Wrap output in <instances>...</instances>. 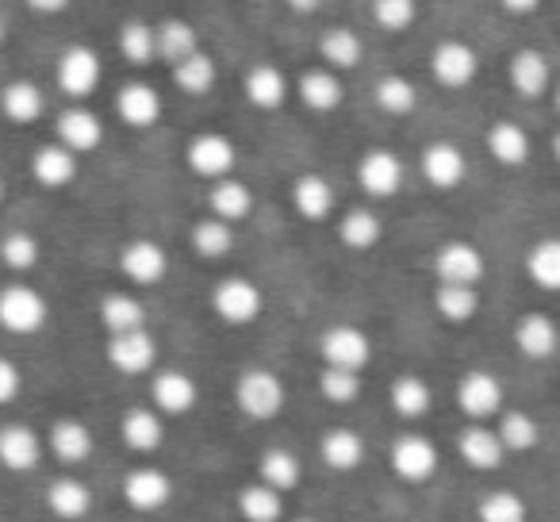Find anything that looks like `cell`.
Instances as JSON below:
<instances>
[{"instance_id": "50", "label": "cell", "mask_w": 560, "mask_h": 522, "mask_svg": "<svg viewBox=\"0 0 560 522\" xmlns=\"http://www.w3.org/2000/svg\"><path fill=\"white\" fill-rule=\"evenodd\" d=\"M319 392L327 404H353L361 396V373H346V369L323 366L319 373Z\"/></svg>"}, {"instance_id": "53", "label": "cell", "mask_w": 560, "mask_h": 522, "mask_svg": "<svg viewBox=\"0 0 560 522\" xmlns=\"http://www.w3.org/2000/svg\"><path fill=\"white\" fill-rule=\"evenodd\" d=\"M503 9H511L514 16H526V12H537V0H506Z\"/></svg>"}, {"instance_id": "9", "label": "cell", "mask_w": 560, "mask_h": 522, "mask_svg": "<svg viewBox=\"0 0 560 522\" xmlns=\"http://www.w3.org/2000/svg\"><path fill=\"white\" fill-rule=\"evenodd\" d=\"M392 473L404 484H427L438 473V450L430 438L422 434H404L392 445Z\"/></svg>"}, {"instance_id": "59", "label": "cell", "mask_w": 560, "mask_h": 522, "mask_svg": "<svg viewBox=\"0 0 560 522\" xmlns=\"http://www.w3.org/2000/svg\"><path fill=\"white\" fill-rule=\"evenodd\" d=\"M292 522H315V519H292Z\"/></svg>"}, {"instance_id": "58", "label": "cell", "mask_w": 560, "mask_h": 522, "mask_svg": "<svg viewBox=\"0 0 560 522\" xmlns=\"http://www.w3.org/2000/svg\"><path fill=\"white\" fill-rule=\"evenodd\" d=\"M0 200H4V177H0Z\"/></svg>"}, {"instance_id": "7", "label": "cell", "mask_w": 560, "mask_h": 522, "mask_svg": "<svg viewBox=\"0 0 560 522\" xmlns=\"http://www.w3.org/2000/svg\"><path fill=\"white\" fill-rule=\"evenodd\" d=\"M457 407L472 422L495 419V415H503V384L491 373H483V369H472L457 384Z\"/></svg>"}, {"instance_id": "44", "label": "cell", "mask_w": 560, "mask_h": 522, "mask_svg": "<svg viewBox=\"0 0 560 522\" xmlns=\"http://www.w3.org/2000/svg\"><path fill=\"white\" fill-rule=\"evenodd\" d=\"M373 96H376V108L388 112V116H411L415 104H419V89L407 78H399V73H388V78L376 81Z\"/></svg>"}, {"instance_id": "35", "label": "cell", "mask_w": 560, "mask_h": 522, "mask_svg": "<svg viewBox=\"0 0 560 522\" xmlns=\"http://www.w3.org/2000/svg\"><path fill=\"white\" fill-rule=\"evenodd\" d=\"M488 154L499 165H506V170H518L529 158V135L518 124H511V119H499L488 131Z\"/></svg>"}, {"instance_id": "40", "label": "cell", "mask_w": 560, "mask_h": 522, "mask_svg": "<svg viewBox=\"0 0 560 522\" xmlns=\"http://www.w3.org/2000/svg\"><path fill=\"white\" fill-rule=\"evenodd\" d=\"M526 274L534 277L537 289L560 292V239H541L529 246Z\"/></svg>"}, {"instance_id": "42", "label": "cell", "mask_w": 560, "mask_h": 522, "mask_svg": "<svg viewBox=\"0 0 560 522\" xmlns=\"http://www.w3.org/2000/svg\"><path fill=\"white\" fill-rule=\"evenodd\" d=\"M238 514L246 522H280L284 519V499H280V491L265 488L261 480L246 484L238 491Z\"/></svg>"}, {"instance_id": "38", "label": "cell", "mask_w": 560, "mask_h": 522, "mask_svg": "<svg viewBox=\"0 0 560 522\" xmlns=\"http://www.w3.org/2000/svg\"><path fill=\"white\" fill-rule=\"evenodd\" d=\"M319 55H323V62L330 66V73L358 70L361 58H365V43H361V35L350 32V27H330L319 39Z\"/></svg>"}, {"instance_id": "55", "label": "cell", "mask_w": 560, "mask_h": 522, "mask_svg": "<svg viewBox=\"0 0 560 522\" xmlns=\"http://www.w3.org/2000/svg\"><path fill=\"white\" fill-rule=\"evenodd\" d=\"M552 158H557V162H560V131L552 135Z\"/></svg>"}, {"instance_id": "3", "label": "cell", "mask_w": 560, "mask_h": 522, "mask_svg": "<svg viewBox=\"0 0 560 522\" xmlns=\"http://www.w3.org/2000/svg\"><path fill=\"white\" fill-rule=\"evenodd\" d=\"M434 274L438 285H457V289H476L488 274L480 246H472L468 239H450L438 246L434 254Z\"/></svg>"}, {"instance_id": "16", "label": "cell", "mask_w": 560, "mask_h": 522, "mask_svg": "<svg viewBox=\"0 0 560 522\" xmlns=\"http://www.w3.org/2000/svg\"><path fill=\"white\" fill-rule=\"evenodd\" d=\"M124 499L131 511H162L173 499V480L162 473V468H131L124 476Z\"/></svg>"}, {"instance_id": "15", "label": "cell", "mask_w": 560, "mask_h": 522, "mask_svg": "<svg viewBox=\"0 0 560 522\" xmlns=\"http://www.w3.org/2000/svg\"><path fill=\"white\" fill-rule=\"evenodd\" d=\"M150 399H154L158 415L177 419V415L192 411L196 399H200V388H196L192 376L180 373V369H162V373L154 376V384H150Z\"/></svg>"}, {"instance_id": "6", "label": "cell", "mask_w": 560, "mask_h": 522, "mask_svg": "<svg viewBox=\"0 0 560 522\" xmlns=\"http://www.w3.org/2000/svg\"><path fill=\"white\" fill-rule=\"evenodd\" d=\"M185 162H188V170H192L196 177L223 181V177H231L234 162H238V150H234V142L226 139V135L203 131V135H196V139L188 142Z\"/></svg>"}, {"instance_id": "52", "label": "cell", "mask_w": 560, "mask_h": 522, "mask_svg": "<svg viewBox=\"0 0 560 522\" xmlns=\"http://www.w3.org/2000/svg\"><path fill=\"white\" fill-rule=\"evenodd\" d=\"M20 388H24V376H20V366L9 358H0V407L12 404V399L20 396Z\"/></svg>"}, {"instance_id": "34", "label": "cell", "mask_w": 560, "mask_h": 522, "mask_svg": "<svg viewBox=\"0 0 560 522\" xmlns=\"http://www.w3.org/2000/svg\"><path fill=\"white\" fill-rule=\"evenodd\" d=\"M257 476H261L265 488L272 491H292L300 480H304V468H300V457L289 450H280V445H272V450H265L261 457H257Z\"/></svg>"}, {"instance_id": "57", "label": "cell", "mask_w": 560, "mask_h": 522, "mask_svg": "<svg viewBox=\"0 0 560 522\" xmlns=\"http://www.w3.org/2000/svg\"><path fill=\"white\" fill-rule=\"evenodd\" d=\"M0 43H4V16H0Z\"/></svg>"}, {"instance_id": "18", "label": "cell", "mask_w": 560, "mask_h": 522, "mask_svg": "<svg viewBox=\"0 0 560 522\" xmlns=\"http://www.w3.org/2000/svg\"><path fill=\"white\" fill-rule=\"evenodd\" d=\"M58 147H66L70 154H89V150H96L104 142V124L96 119V112L81 108V104H73V108H66L62 116H58Z\"/></svg>"}, {"instance_id": "13", "label": "cell", "mask_w": 560, "mask_h": 522, "mask_svg": "<svg viewBox=\"0 0 560 522\" xmlns=\"http://www.w3.org/2000/svg\"><path fill=\"white\" fill-rule=\"evenodd\" d=\"M158 361V343L150 330H131V335H112L108 338V366L124 376L150 373Z\"/></svg>"}, {"instance_id": "37", "label": "cell", "mask_w": 560, "mask_h": 522, "mask_svg": "<svg viewBox=\"0 0 560 522\" xmlns=\"http://www.w3.org/2000/svg\"><path fill=\"white\" fill-rule=\"evenodd\" d=\"M388 404L399 419H422V415L430 411V404H434V392H430V384L422 381L419 373H404L392 384Z\"/></svg>"}, {"instance_id": "45", "label": "cell", "mask_w": 560, "mask_h": 522, "mask_svg": "<svg viewBox=\"0 0 560 522\" xmlns=\"http://www.w3.org/2000/svg\"><path fill=\"white\" fill-rule=\"evenodd\" d=\"M434 312L442 315L445 323H468L476 312H480V292L476 289H457V285H438L434 292Z\"/></svg>"}, {"instance_id": "28", "label": "cell", "mask_w": 560, "mask_h": 522, "mask_svg": "<svg viewBox=\"0 0 560 522\" xmlns=\"http://www.w3.org/2000/svg\"><path fill=\"white\" fill-rule=\"evenodd\" d=\"M119 438L127 442V450L135 453H154L165 438V422L154 407H131L119 422Z\"/></svg>"}, {"instance_id": "4", "label": "cell", "mask_w": 560, "mask_h": 522, "mask_svg": "<svg viewBox=\"0 0 560 522\" xmlns=\"http://www.w3.org/2000/svg\"><path fill=\"white\" fill-rule=\"evenodd\" d=\"M211 312H215L226 327H249V323L265 312V297L246 277H226V281H219L215 292H211Z\"/></svg>"}, {"instance_id": "51", "label": "cell", "mask_w": 560, "mask_h": 522, "mask_svg": "<svg viewBox=\"0 0 560 522\" xmlns=\"http://www.w3.org/2000/svg\"><path fill=\"white\" fill-rule=\"evenodd\" d=\"M415 16H419L415 0H376L373 4V20L384 32H404V27L415 24Z\"/></svg>"}, {"instance_id": "29", "label": "cell", "mask_w": 560, "mask_h": 522, "mask_svg": "<svg viewBox=\"0 0 560 522\" xmlns=\"http://www.w3.org/2000/svg\"><path fill=\"white\" fill-rule=\"evenodd\" d=\"M47 445L58 461L81 465V461H89V453H93V430L81 419H58L47 434Z\"/></svg>"}, {"instance_id": "24", "label": "cell", "mask_w": 560, "mask_h": 522, "mask_svg": "<svg viewBox=\"0 0 560 522\" xmlns=\"http://www.w3.org/2000/svg\"><path fill=\"white\" fill-rule=\"evenodd\" d=\"M208 204H211V219L234 227V223H242L249 211H254V193H249L246 181L223 177V181H215V185H211Z\"/></svg>"}, {"instance_id": "46", "label": "cell", "mask_w": 560, "mask_h": 522, "mask_svg": "<svg viewBox=\"0 0 560 522\" xmlns=\"http://www.w3.org/2000/svg\"><path fill=\"white\" fill-rule=\"evenodd\" d=\"M192 250L200 257H208V262H215V257H226L234 250V227L219 223V219H200V223L192 227Z\"/></svg>"}, {"instance_id": "8", "label": "cell", "mask_w": 560, "mask_h": 522, "mask_svg": "<svg viewBox=\"0 0 560 522\" xmlns=\"http://www.w3.org/2000/svg\"><path fill=\"white\" fill-rule=\"evenodd\" d=\"M430 73H434V81L442 89H465V85H472L476 73H480V58H476V50L468 47V43L450 39V43H442V47H434V55H430Z\"/></svg>"}, {"instance_id": "30", "label": "cell", "mask_w": 560, "mask_h": 522, "mask_svg": "<svg viewBox=\"0 0 560 522\" xmlns=\"http://www.w3.org/2000/svg\"><path fill=\"white\" fill-rule=\"evenodd\" d=\"M101 323L108 335H131V330H147V308L135 300L131 292H108L101 300Z\"/></svg>"}, {"instance_id": "47", "label": "cell", "mask_w": 560, "mask_h": 522, "mask_svg": "<svg viewBox=\"0 0 560 522\" xmlns=\"http://www.w3.org/2000/svg\"><path fill=\"white\" fill-rule=\"evenodd\" d=\"M39 239L27 231H9L4 239H0V262L9 269H16V274H27V269L39 266Z\"/></svg>"}, {"instance_id": "39", "label": "cell", "mask_w": 560, "mask_h": 522, "mask_svg": "<svg viewBox=\"0 0 560 522\" xmlns=\"http://www.w3.org/2000/svg\"><path fill=\"white\" fill-rule=\"evenodd\" d=\"M381 234H384L381 216L369 208H350L342 219H338V239H342V246H350V250H373L376 242H381Z\"/></svg>"}, {"instance_id": "19", "label": "cell", "mask_w": 560, "mask_h": 522, "mask_svg": "<svg viewBox=\"0 0 560 522\" xmlns=\"http://www.w3.org/2000/svg\"><path fill=\"white\" fill-rule=\"evenodd\" d=\"M116 112L127 127L142 131V127H154L162 119V93L147 81H127L116 96Z\"/></svg>"}, {"instance_id": "48", "label": "cell", "mask_w": 560, "mask_h": 522, "mask_svg": "<svg viewBox=\"0 0 560 522\" xmlns=\"http://www.w3.org/2000/svg\"><path fill=\"white\" fill-rule=\"evenodd\" d=\"M119 50L131 66H147L158 58V47H154V27L142 24V20H127L119 27Z\"/></svg>"}, {"instance_id": "25", "label": "cell", "mask_w": 560, "mask_h": 522, "mask_svg": "<svg viewBox=\"0 0 560 522\" xmlns=\"http://www.w3.org/2000/svg\"><path fill=\"white\" fill-rule=\"evenodd\" d=\"M292 204H296V211L304 219L323 223V219H330V211H335V188H330V181L319 177V173H300V177L292 181Z\"/></svg>"}, {"instance_id": "12", "label": "cell", "mask_w": 560, "mask_h": 522, "mask_svg": "<svg viewBox=\"0 0 560 522\" xmlns=\"http://www.w3.org/2000/svg\"><path fill=\"white\" fill-rule=\"evenodd\" d=\"M101 85V58L89 47H70L58 58V89L73 101H85Z\"/></svg>"}, {"instance_id": "26", "label": "cell", "mask_w": 560, "mask_h": 522, "mask_svg": "<svg viewBox=\"0 0 560 522\" xmlns=\"http://www.w3.org/2000/svg\"><path fill=\"white\" fill-rule=\"evenodd\" d=\"M506 73H511V85L518 96H529V101H537V96L549 89L552 81V70H549V58L541 55V50H518V55L511 58V66H506Z\"/></svg>"}, {"instance_id": "56", "label": "cell", "mask_w": 560, "mask_h": 522, "mask_svg": "<svg viewBox=\"0 0 560 522\" xmlns=\"http://www.w3.org/2000/svg\"><path fill=\"white\" fill-rule=\"evenodd\" d=\"M552 104H557V112H560V85H557V93H552Z\"/></svg>"}, {"instance_id": "36", "label": "cell", "mask_w": 560, "mask_h": 522, "mask_svg": "<svg viewBox=\"0 0 560 522\" xmlns=\"http://www.w3.org/2000/svg\"><path fill=\"white\" fill-rule=\"evenodd\" d=\"M0 108H4V116H9L12 124L27 127L43 116L47 96H43V89L35 85V81H12V85H4V93H0Z\"/></svg>"}, {"instance_id": "10", "label": "cell", "mask_w": 560, "mask_h": 522, "mask_svg": "<svg viewBox=\"0 0 560 522\" xmlns=\"http://www.w3.org/2000/svg\"><path fill=\"white\" fill-rule=\"evenodd\" d=\"M119 269H124V277L131 285L150 289V285H158L170 274V254L154 239H131L119 250Z\"/></svg>"}, {"instance_id": "5", "label": "cell", "mask_w": 560, "mask_h": 522, "mask_svg": "<svg viewBox=\"0 0 560 522\" xmlns=\"http://www.w3.org/2000/svg\"><path fill=\"white\" fill-rule=\"evenodd\" d=\"M319 353L330 369H346V373H361L373 361V343L361 327L353 323H335L319 335Z\"/></svg>"}, {"instance_id": "21", "label": "cell", "mask_w": 560, "mask_h": 522, "mask_svg": "<svg viewBox=\"0 0 560 522\" xmlns=\"http://www.w3.org/2000/svg\"><path fill=\"white\" fill-rule=\"evenodd\" d=\"M457 453L468 468L491 473V468H499V461H503L506 450H503V442H499L495 430L483 427V422H472V427H465L457 434Z\"/></svg>"}, {"instance_id": "1", "label": "cell", "mask_w": 560, "mask_h": 522, "mask_svg": "<svg viewBox=\"0 0 560 522\" xmlns=\"http://www.w3.org/2000/svg\"><path fill=\"white\" fill-rule=\"evenodd\" d=\"M50 320V304L32 285H4L0 289V327L9 335H39Z\"/></svg>"}, {"instance_id": "22", "label": "cell", "mask_w": 560, "mask_h": 522, "mask_svg": "<svg viewBox=\"0 0 560 522\" xmlns=\"http://www.w3.org/2000/svg\"><path fill=\"white\" fill-rule=\"evenodd\" d=\"M365 438L350 427H330L319 442V457L327 461V468L335 473H353V468L365 465Z\"/></svg>"}, {"instance_id": "49", "label": "cell", "mask_w": 560, "mask_h": 522, "mask_svg": "<svg viewBox=\"0 0 560 522\" xmlns=\"http://www.w3.org/2000/svg\"><path fill=\"white\" fill-rule=\"evenodd\" d=\"M526 499L518 491H488L480 499V522H526Z\"/></svg>"}, {"instance_id": "54", "label": "cell", "mask_w": 560, "mask_h": 522, "mask_svg": "<svg viewBox=\"0 0 560 522\" xmlns=\"http://www.w3.org/2000/svg\"><path fill=\"white\" fill-rule=\"evenodd\" d=\"M32 9H35V12H62V9H66V0H35Z\"/></svg>"}, {"instance_id": "33", "label": "cell", "mask_w": 560, "mask_h": 522, "mask_svg": "<svg viewBox=\"0 0 560 522\" xmlns=\"http://www.w3.org/2000/svg\"><path fill=\"white\" fill-rule=\"evenodd\" d=\"M154 47L162 62L177 66L200 50V39H196V27L188 24V20H162V24L154 27Z\"/></svg>"}, {"instance_id": "20", "label": "cell", "mask_w": 560, "mask_h": 522, "mask_svg": "<svg viewBox=\"0 0 560 522\" xmlns=\"http://www.w3.org/2000/svg\"><path fill=\"white\" fill-rule=\"evenodd\" d=\"M514 346H518L522 358L529 361H545L557 353L560 346V327L552 323V315L545 312H529L518 320V327H514Z\"/></svg>"}, {"instance_id": "14", "label": "cell", "mask_w": 560, "mask_h": 522, "mask_svg": "<svg viewBox=\"0 0 560 522\" xmlns=\"http://www.w3.org/2000/svg\"><path fill=\"white\" fill-rule=\"evenodd\" d=\"M358 185L365 188V196L373 200H388L404 185V162L392 150H369L358 162Z\"/></svg>"}, {"instance_id": "27", "label": "cell", "mask_w": 560, "mask_h": 522, "mask_svg": "<svg viewBox=\"0 0 560 522\" xmlns=\"http://www.w3.org/2000/svg\"><path fill=\"white\" fill-rule=\"evenodd\" d=\"M32 173L43 188H66L78 181V154H70V150L58 147V142H47V147L35 150Z\"/></svg>"}, {"instance_id": "43", "label": "cell", "mask_w": 560, "mask_h": 522, "mask_svg": "<svg viewBox=\"0 0 560 522\" xmlns=\"http://www.w3.org/2000/svg\"><path fill=\"white\" fill-rule=\"evenodd\" d=\"M219 70H215V58L203 55V50H196L192 58H185V62L173 66V81H177L180 93L188 96H203L211 93V85H215Z\"/></svg>"}, {"instance_id": "17", "label": "cell", "mask_w": 560, "mask_h": 522, "mask_svg": "<svg viewBox=\"0 0 560 522\" xmlns=\"http://www.w3.org/2000/svg\"><path fill=\"white\" fill-rule=\"evenodd\" d=\"M43 457V438L27 422H4L0 427V465L12 473H32Z\"/></svg>"}, {"instance_id": "23", "label": "cell", "mask_w": 560, "mask_h": 522, "mask_svg": "<svg viewBox=\"0 0 560 522\" xmlns=\"http://www.w3.org/2000/svg\"><path fill=\"white\" fill-rule=\"evenodd\" d=\"M296 96L300 104H304L307 112H319V116H327V112H338L342 108V78L330 70H307L304 78H300L296 85Z\"/></svg>"}, {"instance_id": "2", "label": "cell", "mask_w": 560, "mask_h": 522, "mask_svg": "<svg viewBox=\"0 0 560 522\" xmlns=\"http://www.w3.org/2000/svg\"><path fill=\"white\" fill-rule=\"evenodd\" d=\"M234 404L246 419L269 422L284 411V384L269 369H246L234 384Z\"/></svg>"}, {"instance_id": "11", "label": "cell", "mask_w": 560, "mask_h": 522, "mask_svg": "<svg viewBox=\"0 0 560 522\" xmlns=\"http://www.w3.org/2000/svg\"><path fill=\"white\" fill-rule=\"evenodd\" d=\"M419 165H422V177H427L434 188H442V193L457 188L460 181L468 177L465 150H460L457 142H450V139H434V142H430V147L422 150Z\"/></svg>"}, {"instance_id": "32", "label": "cell", "mask_w": 560, "mask_h": 522, "mask_svg": "<svg viewBox=\"0 0 560 522\" xmlns=\"http://www.w3.org/2000/svg\"><path fill=\"white\" fill-rule=\"evenodd\" d=\"M242 89H246V101L257 112H277L284 104V96H289V81H284V73L277 66H254L246 73V81H242Z\"/></svg>"}, {"instance_id": "31", "label": "cell", "mask_w": 560, "mask_h": 522, "mask_svg": "<svg viewBox=\"0 0 560 522\" xmlns=\"http://www.w3.org/2000/svg\"><path fill=\"white\" fill-rule=\"evenodd\" d=\"M47 507L58 519L78 522V519H85L89 507H93V491H89V484L78 480V476H58L47 488Z\"/></svg>"}, {"instance_id": "41", "label": "cell", "mask_w": 560, "mask_h": 522, "mask_svg": "<svg viewBox=\"0 0 560 522\" xmlns=\"http://www.w3.org/2000/svg\"><path fill=\"white\" fill-rule=\"evenodd\" d=\"M495 434L506 453H529L537 445V438H541V427L526 411H503L495 422Z\"/></svg>"}]
</instances>
